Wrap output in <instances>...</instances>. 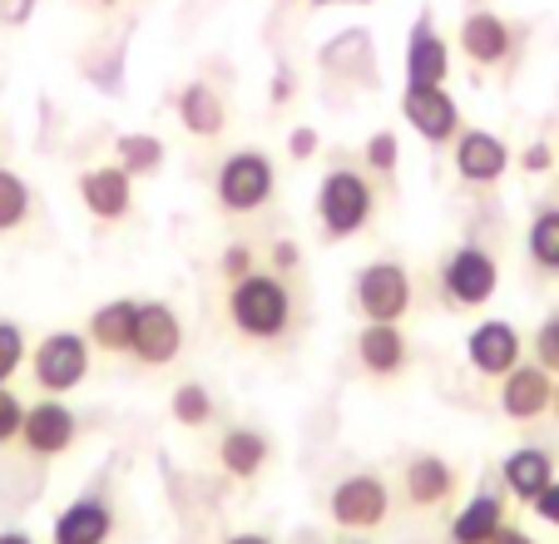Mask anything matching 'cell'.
I'll return each instance as SVG.
<instances>
[{
  "label": "cell",
  "mask_w": 559,
  "mask_h": 544,
  "mask_svg": "<svg viewBox=\"0 0 559 544\" xmlns=\"http://www.w3.org/2000/svg\"><path fill=\"white\" fill-rule=\"evenodd\" d=\"M223 312H228V327L243 342H283L297 322V297L287 287L283 272H248L238 283H228V297H223Z\"/></svg>",
  "instance_id": "obj_1"
},
{
  "label": "cell",
  "mask_w": 559,
  "mask_h": 544,
  "mask_svg": "<svg viewBox=\"0 0 559 544\" xmlns=\"http://www.w3.org/2000/svg\"><path fill=\"white\" fill-rule=\"evenodd\" d=\"M377 213V189H371L367 168H332L317 189V233L322 243H347Z\"/></svg>",
  "instance_id": "obj_2"
},
{
  "label": "cell",
  "mask_w": 559,
  "mask_h": 544,
  "mask_svg": "<svg viewBox=\"0 0 559 544\" xmlns=\"http://www.w3.org/2000/svg\"><path fill=\"white\" fill-rule=\"evenodd\" d=\"M277 193V168L263 149H238L218 164V178H213V199H218L223 213L233 218H248V213L267 209Z\"/></svg>",
  "instance_id": "obj_3"
},
{
  "label": "cell",
  "mask_w": 559,
  "mask_h": 544,
  "mask_svg": "<svg viewBox=\"0 0 559 544\" xmlns=\"http://www.w3.org/2000/svg\"><path fill=\"white\" fill-rule=\"evenodd\" d=\"M412 303V272L396 258H377L367 268H357V277H352V307H357L361 322H406Z\"/></svg>",
  "instance_id": "obj_4"
},
{
  "label": "cell",
  "mask_w": 559,
  "mask_h": 544,
  "mask_svg": "<svg viewBox=\"0 0 559 544\" xmlns=\"http://www.w3.org/2000/svg\"><path fill=\"white\" fill-rule=\"evenodd\" d=\"M500 287V262L490 248L480 243H465L451 258L441 262V297L451 312H471V307H486Z\"/></svg>",
  "instance_id": "obj_5"
},
{
  "label": "cell",
  "mask_w": 559,
  "mask_h": 544,
  "mask_svg": "<svg viewBox=\"0 0 559 544\" xmlns=\"http://www.w3.org/2000/svg\"><path fill=\"white\" fill-rule=\"evenodd\" d=\"M90 352H95V346H90V336H80V332L40 336V346L31 352L35 387H40L45 397H64V391H74L80 381L90 377V362H95Z\"/></svg>",
  "instance_id": "obj_6"
},
{
  "label": "cell",
  "mask_w": 559,
  "mask_h": 544,
  "mask_svg": "<svg viewBox=\"0 0 559 544\" xmlns=\"http://www.w3.org/2000/svg\"><path fill=\"white\" fill-rule=\"evenodd\" d=\"M328 510H332V520H337L342 530L367 534V530H377V524H386L391 490H386V481L371 475V471L347 475V481H337V490L328 495Z\"/></svg>",
  "instance_id": "obj_7"
},
{
  "label": "cell",
  "mask_w": 559,
  "mask_h": 544,
  "mask_svg": "<svg viewBox=\"0 0 559 544\" xmlns=\"http://www.w3.org/2000/svg\"><path fill=\"white\" fill-rule=\"evenodd\" d=\"M183 352V322L169 303H139V322H134V356L139 367H174Z\"/></svg>",
  "instance_id": "obj_8"
},
{
  "label": "cell",
  "mask_w": 559,
  "mask_h": 544,
  "mask_svg": "<svg viewBox=\"0 0 559 544\" xmlns=\"http://www.w3.org/2000/svg\"><path fill=\"white\" fill-rule=\"evenodd\" d=\"M402 115L426 144H455L461 134V105L445 95V84H406L402 90Z\"/></svg>",
  "instance_id": "obj_9"
},
{
  "label": "cell",
  "mask_w": 559,
  "mask_h": 544,
  "mask_svg": "<svg viewBox=\"0 0 559 544\" xmlns=\"http://www.w3.org/2000/svg\"><path fill=\"white\" fill-rule=\"evenodd\" d=\"M74 440H80V416H74L60 397H45V401H35V406H25L21 446L31 450L35 461H55Z\"/></svg>",
  "instance_id": "obj_10"
},
{
  "label": "cell",
  "mask_w": 559,
  "mask_h": 544,
  "mask_svg": "<svg viewBox=\"0 0 559 544\" xmlns=\"http://www.w3.org/2000/svg\"><path fill=\"white\" fill-rule=\"evenodd\" d=\"M451 149H455V174H461L471 189H490V184H500L510 168L506 139L490 134V129H461Z\"/></svg>",
  "instance_id": "obj_11"
},
{
  "label": "cell",
  "mask_w": 559,
  "mask_h": 544,
  "mask_svg": "<svg viewBox=\"0 0 559 544\" xmlns=\"http://www.w3.org/2000/svg\"><path fill=\"white\" fill-rule=\"evenodd\" d=\"M357 362L371 381H391L412 367V342L402 322H361L357 332Z\"/></svg>",
  "instance_id": "obj_12"
},
{
  "label": "cell",
  "mask_w": 559,
  "mask_h": 544,
  "mask_svg": "<svg viewBox=\"0 0 559 544\" xmlns=\"http://www.w3.org/2000/svg\"><path fill=\"white\" fill-rule=\"evenodd\" d=\"M455 40H461L465 60H475V70H500V64H510L520 35H515V25L500 21V15L475 11L461 21V35H455Z\"/></svg>",
  "instance_id": "obj_13"
},
{
  "label": "cell",
  "mask_w": 559,
  "mask_h": 544,
  "mask_svg": "<svg viewBox=\"0 0 559 544\" xmlns=\"http://www.w3.org/2000/svg\"><path fill=\"white\" fill-rule=\"evenodd\" d=\"M461 490V471L441 456H412L402 471V500L412 510H441V505L455 500Z\"/></svg>",
  "instance_id": "obj_14"
},
{
  "label": "cell",
  "mask_w": 559,
  "mask_h": 544,
  "mask_svg": "<svg viewBox=\"0 0 559 544\" xmlns=\"http://www.w3.org/2000/svg\"><path fill=\"white\" fill-rule=\"evenodd\" d=\"M465 362H471L480 377H510L520 367V332L500 317L471 327L465 332Z\"/></svg>",
  "instance_id": "obj_15"
},
{
  "label": "cell",
  "mask_w": 559,
  "mask_h": 544,
  "mask_svg": "<svg viewBox=\"0 0 559 544\" xmlns=\"http://www.w3.org/2000/svg\"><path fill=\"white\" fill-rule=\"evenodd\" d=\"M80 203H85L99 223H124L129 213H134V178L119 164L85 168V174H80Z\"/></svg>",
  "instance_id": "obj_16"
},
{
  "label": "cell",
  "mask_w": 559,
  "mask_h": 544,
  "mask_svg": "<svg viewBox=\"0 0 559 544\" xmlns=\"http://www.w3.org/2000/svg\"><path fill=\"white\" fill-rule=\"evenodd\" d=\"M549 397H555V377H549L539 362H520L510 377H500V411L520 426L539 421L549 411Z\"/></svg>",
  "instance_id": "obj_17"
},
{
  "label": "cell",
  "mask_w": 559,
  "mask_h": 544,
  "mask_svg": "<svg viewBox=\"0 0 559 544\" xmlns=\"http://www.w3.org/2000/svg\"><path fill=\"white\" fill-rule=\"evenodd\" d=\"M445 74H451V45L436 31L431 11H421L406 35V84H445Z\"/></svg>",
  "instance_id": "obj_18"
},
{
  "label": "cell",
  "mask_w": 559,
  "mask_h": 544,
  "mask_svg": "<svg viewBox=\"0 0 559 544\" xmlns=\"http://www.w3.org/2000/svg\"><path fill=\"white\" fill-rule=\"evenodd\" d=\"M109 534H115V510H109V500L85 495V500L64 505V510L55 515L50 544H105Z\"/></svg>",
  "instance_id": "obj_19"
},
{
  "label": "cell",
  "mask_w": 559,
  "mask_h": 544,
  "mask_svg": "<svg viewBox=\"0 0 559 544\" xmlns=\"http://www.w3.org/2000/svg\"><path fill=\"white\" fill-rule=\"evenodd\" d=\"M500 481H506V490L515 495L520 505H535V495L545 490L549 481H555V456H549L545 446L510 450L506 461H500Z\"/></svg>",
  "instance_id": "obj_20"
},
{
  "label": "cell",
  "mask_w": 559,
  "mask_h": 544,
  "mask_svg": "<svg viewBox=\"0 0 559 544\" xmlns=\"http://www.w3.org/2000/svg\"><path fill=\"white\" fill-rule=\"evenodd\" d=\"M134 322H139V303L134 297H115V303L95 307L90 312V346L95 352H109V356H129V346H134Z\"/></svg>",
  "instance_id": "obj_21"
},
{
  "label": "cell",
  "mask_w": 559,
  "mask_h": 544,
  "mask_svg": "<svg viewBox=\"0 0 559 544\" xmlns=\"http://www.w3.org/2000/svg\"><path fill=\"white\" fill-rule=\"evenodd\" d=\"M267 456H273V440L253 426H233V430H223V440H218V465L233 475V481L263 475Z\"/></svg>",
  "instance_id": "obj_22"
},
{
  "label": "cell",
  "mask_w": 559,
  "mask_h": 544,
  "mask_svg": "<svg viewBox=\"0 0 559 544\" xmlns=\"http://www.w3.org/2000/svg\"><path fill=\"white\" fill-rule=\"evenodd\" d=\"M179 119H183V129H189L193 139H218L223 129H228V109H223L218 90H213V84H203V80L183 84Z\"/></svg>",
  "instance_id": "obj_23"
},
{
  "label": "cell",
  "mask_w": 559,
  "mask_h": 544,
  "mask_svg": "<svg viewBox=\"0 0 559 544\" xmlns=\"http://www.w3.org/2000/svg\"><path fill=\"white\" fill-rule=\"evenodd\" d=\"M506 524V500L490 490L471 495L465 510L451 520V544H490V534Z\"/></svg>",
  "instance_id": "obj_24"
},
{
  "label": "cell",
  "mask_w": 559,
  "mask_h": 544,
  "mask_svg": "<svg viewBox=\"0 0 559 544\" xmlns=\"http://www.w3.org/2000/svg\"><path fill=\"white\" fill-rule=\"evenodd\" d=\"M115 164L124 168L129 178H154L158 168H164V139H154V134L115 139Z\"/></svg>",
  "instance_id": "obj_25"
},
{
  "label": "cell",
  "mask_w": 559,
  "mask_h": 544,
  "mask_svg": "<svg viewBox=\"0 0 559 544\" xmlns=\"http://www.w3.org/2000/svg\"><path fill=\"white\" fill-rule=\"evenodd\" d=\"M35 213V199H31V184H25L15 168L0 164V233H21Z\"/></svg>",
  "instance_id": "obj_26"
},
{
  "label": "cell",
  "mask_w": 559,
  "mask_h": 544,
  "mask_svg": "<svg viewBox=\"0 0 559 544\" xmlns=\"http://www.w3.org/2000/svg\"><path fill=\"white\" fill-rule=\"evenodd\" d=\"M525 252L539 272H559V209H539L535 218H530Z\"/></svg>",
  "instance_id": "obj_27"
},
{
  "label": "cell",
  "mask_w": 559,
  "mask_h": 544,
  "mask_svg": "<svg viewBox=\"0 0 559 544\" xmlns=\"http://www.w3.org/2000/svg\"><path fill=\"white\" fill-rule=\"evenodd\" d=\"M169 416L179 421V426H189V430L209 426V421H213V397H209V387H203V381H183V387H174Z\"/></svg>",
  "instance_id": "obj_28"
},
{
  "label": "cell",
  "mask_w": 559,
  "mask_h": 544,
  "mask_svg": "<svg viewBox=\"0 0 559 544\" xmlns=\"http://www.w3.org/2000/svg\"><path fill=\"white\" fill-rule=\"evenodd\" d=\"M361 168H367L371 178H391L402 168V139L391 134V129H377V134L367 139V149H361Z\"/></svg>",
  "instance_id": "obj_29"
},
{
  "label": "cell",
  "mask_w": 559,
  "mask_h": 544,
  "mask_svg": "<svg viewBox=\"0 0 559 544\" xmlns=\"http://www.w3.org/2000/svg\"><path fill=\"white\" fill-rule=\"evenodd\" d=\"M31 362V346H25V332L15 322H0V387H11V377Z\"/></svg>",
  "instance_id": "obj_30"
},
{
  "label": "cell",
  "mask_w": 559,
  "mask_h": 544,
  "mask_svg": "<svg viewBox=\"0 0 559 544\" xmlns=\"http://www.w3.org/2000/svg\"><path fill=\"white\" fill-rule=\"evenodd\" d=\"M535 362L549 371V377H559V312H549L545 322H539V332H535Z\"/></svg>",
  "instance_id": "obj_31"
},
{
  "label": "cell",
  "mask_w": 559,
  "mask_h": 544,
  "mask_svg": "<svg viewBox=\"0 0 559 544\" xmlns=\"http://www.w3.org/2000/svg\"><path fill=\"white\" fill-rule=\"evenodd\" d=\"M218 272L223 283H238V277H248V272H258V252L248 248V243H228L218 258Z\"/></svg>",
  "instance_id": "obj_32"
},
{
  "label": "cell",
  "mask_w": 559,
  "mask_h": 544,
  "mask_svg": "<svg viewBox=\"0 0 559 544\" xmlns=\"http://www.w3.org/2000/svg\"><path fill=\"white\" fill-rule=\"evenodd\" d=\"M21 426H25V401L11 387H0V446L21 440Z\"/></svg>",
  "instance_id": "obj_33"
},
{
  "label": "cell",
  "mask_w": 559,
  "mask_h": 544,
  "mask_svg": "<svg viewBox=\"0 0 559 544\" xmlns=\"http://www.w3.org/2000/svg\"><path fill=\"white\" fill-rule=\"evenodd\" d=\"M520 168H525V174H549V168H555V149H549L545 139H535V144L520 154Z\"/></svg>",
  "instance_id": "obj_34"
},
{
  "label": "cell",
  "mask_w": 559,
  "mask_h": 544,
  "mask_svg": "<svg viewBox=\"0 0 559 544\" xmlns=\"http://www.w3.org/2000/svg\"><path fill=\"white\" fill-rule=\"evenodd\" d=\"M535 515H539L545 524H555V530H559V481H549L545 490L535 495Z\"/></svg>",
  "instance_id": "obj_35"
},
{
  "label": "cell",
  "mask_w": 559,
  "mask_h": 544,
  "mask_svg": "<svg viewBox=\"0 0 559 544\" xmlns=\"http://www.w3.org/2000/svg\"><path fill=\"white\" fill-rule=\"evenodd\" d=\"M317 144H322V139H317V129H293V139H287V149H293V158L297 164H307V158L317 154Z\"/></svg>",
  "instance_id": "obj_36"
},
{
  "label": "cell",
  "mask_w": 559,
  "mask_h": 544,
  "mask_svg": "<svg viewBox=\"0 0 559 544\" xmlns=\"http://www.w3.org/2000/svg\"><path fill=\"white\" fill-rule=\"evenodd\" d=\"M273 268L283 272V277H287V272L302 268V252H297V243H287V238H277V243H273Z\"/></svg>",
  "instance_id": "obj_37"
},
{
  "label": "cell",
  "mask_w": 559,
  "mask_h": 544,
  "mask_svg": "<svg viewBox=\"0 0 559 544\" xmlns=\"http://www.w3.org/2000/svg\"><path fill=\"white\" fill-rule=\"evenodd\" d=\"M35 15V0H0V25H25Z\"/></svg>",
  "instance_id": "obj_38"
},
{
  "label": "cell",
  "mask_w": 559,
  "mask_h": 544,
  "mask_svg": "<svg viewBox=\"0 0 559 544\" xmlns=\"http://www.w3.org/2000/svg\"><path fill=\"white\" fill-rule=\"evenodd\" d=\"M490 544H535V540H530V534L520 530V524H500V530L490 534Z\"/></svg>",
  "instance_id": "obj_39"
},
{
  "label": "cell",
  "mask_w": 559,
  "mask_h": 544,
  "mask_svg": "<svg viewBox=\"0 0 559 544\" xmlns=\"http://www.w3.org/2000/svg\"><path fill=\"white\" fill-rule=\"evenodd\" d=\"M293 90H297V84H293V74H273V105H287V99H293Z\"/></svg>",
  "instance_id": "obj_40"
},
{
  "label": "cell",
  "mask_w": 559,
  "mask_h": 544,
  "mask_svg": "<svg viewBox=\"0 0 559 544\" xmlns=\"http://www.w3.org/2000/svg\"><path fill=\"white\" fill-rule=\"evenodd\" d=\"M228 544H273V540H267V534H233Z\"/></svg>",
  "instance_id": "obj_41"
},
{
  "label": "cell",
  "mask_w": 559,
  "mask_h": 544,
  "mask_svg": "<svg viewBox=\"0 0 559 544\" xmlns=\"http://www.w3.org/2000/svg\"><path fill=\"white\" fill-rule=\"evenodd\" d=\"M0 544H35V540H31V534H21V530H5V534H0Z\"/></svg>",
  "instance_id": "obj_42"
},
{
  "label": "cell",
  "mask_w": 559,
  "mask_h": 544,
  "mask_svg": "<svg viewBox=\"0 0 559 544\" xmlns=\"http://www.w3.org/2000/svg\"><path fill=\"white\" fill-rule=\"evenodd\" d=\"M549 416L559 421V381H555V397H549Z\"/></svg>",
  "instance_id": "obj_43"
},
{
  "label": "cell",
  "mask_w": 559,
  "mask_h": 544,
  "mask_svg": "<svg viewBox=\"0 0 559 544\" xmlns=\"http://www.w3.org/2000/svg\"><path fill=\"white\" fill-rule=\"evenodd\" d=\"M312 5H337V0H312Z\"/></svg>",
  "instance_id": "obj_44"
},
{
  "label": "cell",
  "mask_w": 559,
  "mask_h": 544,
  "mask_svg": "<svg viewBox=\"0 0 559 544\" xmlns=\"http://www.w3.org/2000/svg\"><path fill=\"white\" fill-rule=\"evenodd\" d=\"M95 5H115V0H95Z\"/></svg>",
  "instance_id": "obj_45"
},
{
  "label": "cell",
  "mask_w": 559,
  "mask_h": 544,
  "mask_svg": "<svg viewBox=\"0 0 559 544\" xmlns=\"http://www.w3.org/2000/svg\"><path fill=\"white\" fill-rule=\"evenodd\" d=\"M352 5H367V0H352Z\"/></svg>",
  "instance_id": "obj_46"
},
{
  "label": "cell",
  "mask_w": 559,
  "mask_h": 544,
  "mask_svg": "<svg viewBox=\"0 0 559 544\" xmlns=\"http://www.w3.org/2000/svg\"><path fill=\"white\" fill-rule=\"evenodd\" d=\"M445 544H451V540H445Z\"/></svg>",
  "instance_id": "obj_47"
}]
</instances>
